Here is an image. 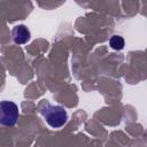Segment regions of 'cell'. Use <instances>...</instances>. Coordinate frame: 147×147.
I'll list each match as a JSON object with an SVG mask.
<instances>
[{
	"instance_id": "277c9868",
	"label": "cell",
	"mask_w": 147,
	"mask_h": 147,
	"mask_svg": "<svg viewBox=\"0 0 147 147\" xmlns=\"http://www.w3.org/2000/svg\"><path fill=\"white\" fill-rule=\"evenodd\" d=\"M109 45H110V47H111L113 49H115V51H121V49L124 48L125 41H124L123 37L115 34V36H113V37L110 38V40H109Z\"/></svg>"
},
{
	"instance_id": "7a4b0ae2",
	"label": "cell",
	"mask_w": 147,
	"mask_h": 147,
	"mask_svg": "<svg viewBox=\"0 0 147 147\" xmlns=\"http://www.w3.org/2000/svg\"><path fill=\"white\" fill-rule=\"evenodd\" d=\"M20 113L15 102L3 100L0 101V124L3 126H14L17 123Z\"/></svg>"
},
{
	"instance_id": "3957f363",
	"label": "cell",
	"mask_w": 147,
	"mask_h": 147,
	"mask_svg": "<svg viewBox=\"0 0 147 147\" xmlns=\"http://www.w3.org/2000/svg\"><path fill=\"white\" fill-rule=\"evenodd\" d=\"M11 36H13V39L16 44L22 45V44H25L30 40V31L23 24L16 25L11 31Z\"/></svg>"
},
{
	"instance_id": "6da1fadb",
	"label": "cell",
	"mask_w": 147,
	"mask_h": 147,
	"mask_svg": "<svg viewBox=\"0 0 147 147\" xmlns=\"http://www.w3.org/2000/svg\"><path fill=\"white\" fill-rule=\"evenodd\" d=\"M39 110L47 124L54 129L63 126L68 121L65 109L61 106H52L47 100H42L39 103Z\"/></svg>"
}]
</instances>
